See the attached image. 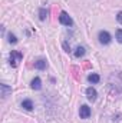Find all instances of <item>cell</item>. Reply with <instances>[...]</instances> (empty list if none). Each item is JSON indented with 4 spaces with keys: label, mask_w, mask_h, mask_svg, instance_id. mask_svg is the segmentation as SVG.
<instances>
[{
    "label": "cell",
    "mask_w": 122,
    "mask_h": 123,
    "mask_svg": "<svg viewBox=\"0 0 122 123\" xmlns=\"http://www.w3.org/2000/svg\"><path fill=\"white\" fill-rule=\"evenodd\" d=\"M116 20H118V22L122 25V12H119V13L116 14Z\"/></svg>",
    "instance_id": "15"
},
{
    "label": "cell",
    "mask_w": 122,
    "mask_h": 123,
    "mask_svg": "<svg viewBox=\"0 0 122 123\" xmlns=\"http://www.w3.org/2000/svg\"><path fill=\"white\" fill-rule=\"evenodd\" d=\"M0 89H1V96H3V99H6V97L12 93V87H9V86L4 85V83L0 85Z\"/></svg>",
    "instance_id": "5"
},
{
    "label": "cell",
    "mask_w": 122,
    "mask_h": 123,
    "mask_svg": "<svg viewBox=\"0 0 122 123\" xmlns=\"http://www.w3.org/2000/svg\"><path fill=\"white\" fill-rule=\"evenodd\" d=\"M63 49H65V52H69V50H70V47L68 46V43H66V42L63 43Z\"/></svg>",
    "instance_id": "16"
},
{
    "label": "cell",
    "mask_w": 122,
    "mask_h": 123,
    "mask_svg": "<svg viewBox=\"0 0 122 123\" xmlns=\"http://www.w3.org/2000/svg\"><path fill=\"white\" fill-rule=\"evenodd\" d=\"M9 43H17V39H16V36L14 34H12V33H9Z\"/></svg>",
    "instance_id": "13"
},
{
    "label": "cell",
    "mask_w": 122,
    "mask_h": 123,
    "mask_svg": "<svg viewBox=\"0 0 122 123\" xmlns=\"http://www.w3.org/2000/svg\"><path fill=\"white\" fill-rule=\"evenodd\" d=\"M22 59H23V55H22L20 52H16V50H13V52L10 53V56H9L10 66H12V67H17V66H19V63L22 62Z\"/></svg>",
    "instance_id": "1"
},
{
    "label": "cell",
    "mask_w": 122,
    "mask_h": 123,
    "mask_svg": "<svg viewBox=\"0 0 122 123\" xmlns=\"http://www.w3.org/2000/svg\"><path fill=\"white\" fill-rule=\"evenodd\" d=\"M96 94H98V93H96V90H95L93 87H88V89H86V96H88V99H89L91 102H93V100L96 99Z\"/></svg>",
    "instance_id": "6"
},
{
    "label": "cell",
    "mask_w": 122,
    "mask_h": 123,
    "mask_svg": "<svg viewBox=\"0 0 122 123\" xmlns=\"http://www.w3.org/2000/svg\"><path fill=\"white\" fill-rule=\"evenodd\" d=\"M88 80H89L91 83H98V82H99V76L95 74V73H92V74L88 76Z\"/></svg>",
    "instance_id": "11"
},
{
    "label": "cell",
    "mask_w": 122,
    "mask_h": 123,
    "mask_svg": "<svg viewBox=\"0 0 122 123\" xmlns=\"http://www.w3.org/2000/svg\"><path fill=\"white\" fill-rule=\"evenodd\" d=\"M59 22H61L62 25H65V26H72V23H73L72 17H70L66 12H62L61 13V16H59Z\"/></svg>",
    "instance_id": "3"
},
{
    "label": "cell",
    "mask_w": 122,
    "mask_h": 123,
    "mask_svg": "<svg viewBox=\"0 0 122 123\" xmlns=\"http://www.w3.org/2000/svg\"><path fill=\"white\" fill-rule=\"evenodd\" d=\"M116 40H118L119 43H122V29L116 30Z\"/></svg>",
    "instance_id": "14"
},
{
    "label": "cell",
    "mask_w": 122,
    "mask_h": 123,
    "mask_svg": "<svg viewBox=\"0 0 122 123\" xmlns=\"http://www.w3.org/2000/svg\"><path fill=\"white\" fill-rule=\"evenodd\" d=\"M98 39H99V43H102V44H109V43H111V34L105 30L99 31Z\"/></svg>",
    "instance_id": "2"
},
{
    "label": "cell",
    "mask_w": 122,
    "mask_h": 123,
    "mask_svg": "<svg viewBox=\"0 0 122 123\" xmlns=\"http://www.w3.org/2000/svg\"><path fill=\"white\" fill-rule=\"evenodd\" d=\"M46 16H47V12H46L45 9H40V10H39V19H40V20H45Z\"/></svg>",
    "instance_id": "12"
},
{
    "label": "cell",
    "mask_w": 122,
    "mask_h": 123,
    "mask_svg": "<svg viewBox=\"0 0 122 123\" xmlns=\"http://www.w3.org/2000/svg\"><path fill=\"white\" fill-rule=\"evenodd\" d=\"M22 107L26 109V110H32V109H33V103H32V100H23V102H22Z\"/></svg>",
    "instance_id": "9"
},
{
    "label": "cell",
    "mask_w": 122,
    "mask_h": 123,
    "mask_svg": "<svg viewBox=\"0 0 122 123\" xmlns=\"http://www.w3.org/2000/svg\"><path fill=\"white\" fill-rule=\"evenodd\" d=\"M79 115H81V119H88V117L91 116V109H89V106H86V105L81 106Z\"/></svg>",
    "instance_id": "4"
},
{
    "label": "cell",
    "mask_w": 122,
    "mask_h": 123,
    "mask_svg": "<svg viewBox=\"0 0 122 123\" xmlns=\"http://www.w3.org/2000/svg\"><path fill=\"white\" fill-rule=\"evenodd\" d=\"M46 66H47V63H46V60H43V59L34 62V67H36L37 70H45V69H46Z\"/></svg>",
    "instance_id": "8"
},
{
    "label": "cell",
    "mask_w": 122,
    "mask_h": 123,
    "mask_svg": "<svg viewBox=\"0 0 122 123\" xmlns=\"http://www.w3.org/2000/svg\"><path fill=\"white\" fill-rule=\"evenodd\" d=\"M30 86H32V89H34V90H39V89L42 87V80H40L39 77H34V79L32 80Z\"/></svg>",
    "instance_id": "7"
},
{
    "label": "cell",
    "mask_w": 122,
    "mask_h": 123,
    "mask_svg": "<svg viewBox=\"0 0 122 123\" xmlns=\"http://www.w3.org/2000/svg\"><path fill=\"white\" fill-rule=\"evenodd\" d=\"M83 55H85V49L79 46V47H78V49L75 50V57H82Z\"/></svg>",
    "instance_id": "10"
}]
</instances>
